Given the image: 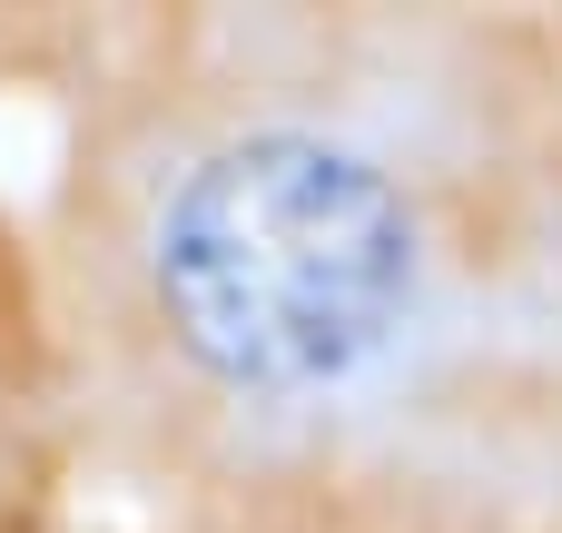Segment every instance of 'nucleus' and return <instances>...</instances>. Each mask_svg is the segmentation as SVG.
I'll use <instances>...</instances> for the list:
<instances>
[{"label":"nucleus","instance_id":"1","mask_svg":"<svg viewBox=\"0 0 562 533\" xmlns=\"http://www.w3.org/2000/svg\"><path fill=\"white\" fill-rule=\"evenodd\" d=\"M99 524L562 533V10H0Z\"/></svg>","mask_w":562,"mask_h":533},{"label":"nucleus","instance_id":"3","mask_svg":"<svg viewBox=\"0 0 562 533\" xmlns=\"http://www.w3.org/2000/svg\"><path fill=\"white\" fill-rule=\"evenodd\" d=\"M89 533H138V524H89Z\"/></svg>","mask_w":562,"mask_h":533},{"label":"nucleus","instance_id":"2","mask_svg":"<svg viewBox=\"0 0 562 533\" xmlns=\"http://www.w3.org/2000/svg\"><path fill=\"white\" fill-rule=\"evenodd\" d=\"M89 435H79V366L40 247L30 188L0 178V533H89Z\"/></svg>","mask_w":562,"mask_h":533}]
</instances>
